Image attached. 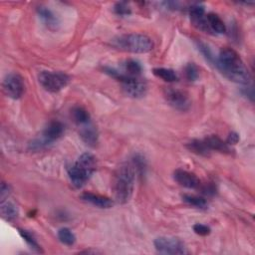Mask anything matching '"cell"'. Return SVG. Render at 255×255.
Masks as SVG:
<instances>
[{
  "label": "cell",
  "instance_id": "cell-1",
  "mask_svg": "<svg viewBox=\"0 0 255 255\" xmlns=\"http://www.w3.org/2000/svg\"><path fill=\"white\" fill-rule=\"evenodd\" d=\"M216 67L230 81L247 85L250 80V75L236 51L225 47L221 50L219 58L217 59Z\"/></svg>",
  "mask_w": 255,
  "mask_h": 255
},
{
  "label": "cell",
  "instance_id": "cell-2",
  "mask_svg": "<svg viewBox=\"0 0 255 255\" xmlns=\"http://www.w3.org/2000/svg\"><path fill=\"white\" fill-rule=\"evenodd\" d=\"M135 179L136 169L132 162H125L117 168L113 179V191L117 202L125 204L131 199Z\"/></svg>",
  "mask_w": 255,
  "mask_h": 255
},
{
  "label": "cell",
  "instance_id": "cell-3",
  "mask_svg": "<svg viewBox=\"0 0 255 255\" xmlns=\"http://www.w3.org/2000/svg\"><path fill=\"white\" fill-rule=\"evenodd\" d=\"M111 45L122 51L143 54L153 50L154 41L148 35L130 33L115 37L111 41Z\"/></svg>",
  "mask_w": 255,
  "mask_h": 255
},
{
  "label": "cell",
  "instance_id": "cell-4",
  "mask_svg": "<svg viewBox=\"0 0 255 255\" xmlns=\"http://www.w3.org/2000/svg\"><path fill=\"white\" fill-rule=\"evenodd\" d=\"M97 160L94 155L85 153L77 159V161L68 168V175L72 185L80 189L86 184L95 172Z\"/></svg>",
  "mask_w": 255,
  "mask_h": 255
},
{
  "label": "cell",
  "instance_id": "cell-5",
  "mask_svg": "<svg viewBox=\"0 0 255 255\" xmlns=\"http://www.w3.org/2000/svg\"><path fill=\"white\" fill-rule=\"evenodd\" d=\"M106 73L117 79L123 86L125 92L133 98H141L147 92V84L140 76H131L126 73H120L112 68H106Z\"/></svg>",
  "mask_w": 255,
  "mask_h": 255
},
{
  "label": "cell",
  "instance_id": "cell-6",
  "mask_svg": "<svg viewBox=\"0 0 255 255\" xmlns=\"http://www.w3.org/2000/svg\"><path fill=\"white\" fill-rule=\"evenodd\" d=\"M64 134V125L59 121H52L42 133V137L32 141L29 145L32 151H41L57 141Z\"/></svg>",
  "mask_w": 255,
  "mask_h": 255
},
{
  "label": "cell",
  "instance_id": "cell-7",
  "mask_svg": "<svg viewBox=\"0 0 255 255\" xmlns=\"http://www.w3.org/2000/svg\"><path fill=\"white\" fill-rule=\"evenodd\" d=\"M39 83L46 91L58 93L64 89L70 82V77L63 72L42 71L38 76Z\"/></svg>",
  "mask_w": 255,
  "mask_h": 255
},
{
  "label": "cell",
  "instance_id": "cell-8",
  "mask_svg": "<svg viewBox=\"0 0 255 255\" xmlns=\"http://www.w3.org/2000/svg\"><path fill=\"white\" fill-rule=\"evenodd\" d=\"M154 245L159 253L182 255L189 253L184 241L172 236H160L155 239Z\"/></svg>",
  "mask_w": 255,
  "mask_h": 255
},
{
  "label": "cell",
  "instance_id": "cell-9",
  "mask_svg": "<svg viewBox=\"0 0 255 255\" xmlns=\"http://www.w3.org/2000/svg\"><path fill=\"white\" fill-rule=\"evenodd\" d=\"M163 95L166 102L176 110L186 112L190 110L191 106V98L189 97L188 93H186L183 90H179L171 87L165 88L163 91Z\"/></svg>",
  "mask_w": 255,
  "mask_h": 255
},
{
  "label": "cell",
  "instance_id": "cell-10",
  "mask_svg": "<svg viewBox=\"0 0 255 255\" xmlns=\"http://www.w3.org/2000/svg\"><path fill=\"white\" fill-rule=\"evenodd\" d=\"M3 90L7 97L17 100L22 97L25 84L21 75L18 73H10L7 74L3 80Z\"/></svg>",
  "mask_w": 255,
  "mask_h": 255
},
{
  "label": "cell",
  "instance_id": "cell-11",
  "mask_svg": "<svg viewBox=\"0 0 255 255\" xmlns=\"http://www.w3.org/2000/svg\"><path fill=\"white\" fill-rule=\"evenodd\" d=\"M174 179L180 186L187 189L195 190L201 186L199 179L194 174L184 169H177L174 173Z\"/></svg>",
  "mask_w": 255,
  "mask_h": 255
},
{
  "label": "cell",
  "instance_id": "cell-12",
  "mask_svg": "<svg viewBox=\"0 0 255 255\" xmlns=\"http://www.w3.org/2000/svg\"><path fill=\"white\" fill-rule=\"evenodd\" d=\"M190 15H191L193 25L196 28H198L204 32H208V33L211 32V30L208 26V23H207L204 7L202 5H200V4L192 5L190 8Z\"/></svg>",
  "mask_w": 255,
  "mask_h": 255
},
{
  "label": "cell",
  "instance_id": "cell-13",
  "mask_svg": "<svg viewBox=\"0 0 255 255\" xmlns=\"http://www.w3.org/2000/svg\"><path fill=\"white\" fill-rule=\"evenodd\" d=\"M80 137L85 144L90 147H95L98 144L99 134L96 127L91 122L81 126Z\"/></svg>",
  "mask_w": 255,
  "mask_h": 255
},
{
  "label": "cell",
  "instance_id": "cell-14",
  "mask_svg": "<svg viewBox=\"0 0 255 255\" xmlns=\"http://www.w3.org/2000/svg\"><path fill=\"white\" fill-rule=\"evenodd\" d=\"M81 199H83L84 201L89 202L97 207L100 208H111L114 205V201L107 196L101 195V194H97V193H93V192H84L81 195Z\"/></svg>",
  "mask_w": 255,
  "mask_h": 255
},
{
  "label": "cell",
  "instance_id": "cell-15",
  "mask_svg": "<svg viewBox=\"0 0 255 255\" xmlns=\"http://www.w3.org/2000/svg\"><path fill=\"white\" fill-rule=\"evenodd\" d=\"M37 12L39 17L42 19L45 23V25L51 29V30H56L59 26V20L56 17V15L48 8L45 6H39L37 8Z\"/></svg>",
  "mask_w": 255,
  "mask_h": 255
},
{
  "label": "cell",
  "instance_id": "cell-16",
  "mask_svg": "<svg viewBox=\"0 0 255 255\" xmlns=\"http://www.w3.org/2000/svg\"><path fill=\"white\" fill-rule=\"evenodd\" d=\"M203 141L205 142L206 146L209 148L210 151H218L225 154L231 153V149L229 145H227L226 142H223L221 138H219L216 135H210L206 137Z\"/></svg>",
  "mask_w": 255,
  "mask_h": 255
},
{
  "label": "cell",
  "instance_id": "cell-17",
  "mask_svg": "<svg viewBox=\"0 0 255 255\" xmlns=\"http://www.w3.org/2000/svg\"><path fill=\"white\" fill-rule=\"evenodd\" d=\"M0 211H1V217L3 220L7 222H12L17 219L18 217V208L17 206L11 202V201H2L1 207H0Z\"/></svg>",
  "mask_w": 255,
  "mask_h": 255
},
{
  "label": "cell",
  "instance_id": "cell-18",
  "mask_svg": "<svg viewBox=\"0 0 255 255\" xmlns=\"http://www.w3.org/2000/svg\"><path fill=\"white\" fill-rule=\"evenodd\" d=\"M206 19H207V23H208V26L211 31H214L219 34L225 33L226 26H225L224 22L223 21V19L218 14L208 13L206 15Z\"/></svg>",
  "mask_w": 255,
  "mask_h": 255
},
{
  "label": "cell",
  "instance_id": "cell-19",
  "mask_svg": "<svg viewBox=\"0 0 255 255\" xmlns=\"http://www.w3.org/2000/svg\"><path fill=\"white\" fill-rule=\"evenodd\" d=\"M188 149L199 156H203V157H208L211 153V151L209 150V148L206 146L204 141H199V140H192L191 142H190L187 145Z\"/></svg>",
  "mask_w": 255,
  "mask_h": 255
},
{
  "label": "cell",
  "instance_id": "cell-20",
  "mask_svg": "<svg viewBox=\"0 0 255 255\" xmlns=\"http://www.w3.org/2000/svg\"><path fill=\"white\" fill-rule=\"evenodd\" d=\"M72 117L79 126H83L85 124L91 122V117H90L89 112L85 108L80 107V106L73 108Z\"/></svg>",
  "mask_w": 255,
  "mask_h": 255
},
{
  "label": "cell",
  "instance_id": "cell-21",
  "mask_svg": "<svg viewBox=\"0 0 255 255\" xmlns=\"http://www.w3.org/2000/svg\"><path fill=\"white\" fill-rule=\"evenodd\" d=\"M154 74L158 77L162 79L165 82L172 83V82H176L178 80V75L177 73L172 70V69H167V68H155L154 69Z\"/></svg>",
  "mask_w": 255,
  "mask_h": 255
},
{
  "label": "cell",
  "instance_id": "cell-22",
  "mask_svg": "<svg viewBox=\"0 0 255 255\" xmlns=\"http://www.w3.org/2000/svg\"><path fill=\"white\" fill-rule=\"evenodd\" d=\"M183 200L191 205L193 206L195 208H199V209H204L207 207V201L201 197V196H197V195H191V194H184L183 195Z\"/></svg>",
  "mask_w": 255,
  "mask_h": 255
},
{
  "label": "cell",
  "instance_id": "cell-23",
  "mask_svg": "<svg viewBox=\"0 0 255 255\" xmlns=\"http://www.w3.org/2000/svg\"><path fill=\"white\" fill-rule=\"evenodd\" d=\"M58 238L59 240L68 246H72L76 242V236L69 228H61L58 231Z\"/></svg>",
  "mask_w": 255,
  "mask_h": 255
},
{
  "label": "cell",
  "instance_id": "cell-24",
  "mask_svg": "<svg viewBox=\"0 0 255 255\" xmlns=\"http://www.w3.org/2000/svg\"><path fill=\"white\" fill-rule=\"evenodd\" d=\"M143 71L142 65L136 60H128L125 63V72L131 76H140Z\"/></svg>",
  "mask_w": 255,
  "mask_h": 255
},
{
  "label": "cell",
  "instance_id": "cell-25",
  "mask_svg": "<svg viewBox=\"0 0 255 255\" xmlns=\"http://www.w3.org/2000/svg\"><path fill=\"white\" fill-rule=\"evenodd\" d=\"M19 233L21 235V237L27 242V244L34 250H36L37 252H41V247L39 245V243L37 242L36 238L34 237V235L27 231V230H24V229H19Z\"/></svg>",
  "mask_w": 255,
  "mask_h": 255
},
{
  "label": "cell",
  "instance_id": "cell-26",
  "mask_svg": "<svg viewBox=\"0 0 255 255\" xmlns=\"http://www.w3.org/2000/svg\"><path fill=\"white\" fill-rule=\"evenodd\" d=\"M196 44H197L198 50L201 52V54L204 56V58H205L210 64L216 66L217 59H216V57L214 56V53H212V51L210 50V48H209L205 43H203V42H201V41H198Z\"/></svg>",
  "mask_w": 255,
  "mask_h": 255
},
{
  "label": "cell",
  "instance_id": "cell-27",
  "mask_svg": "<svg viewBox=\"0 0 255 255\" xmlns=\"http://www.w3.org/2000/svg\"><path fill=\"white\" fill-rule=\"evenodd\" d=\"M186 77L189 81L193 82L199 77V69L194 63H189L186 67Z\"/></svg>",
  "mask_w": 255,
  "mask_h": 255
},
{
  "label": "cell",
  "instance_id": "cell-28",
  "mask_svg": "<svg viewBox=\"0 0 255 255\" xmlns=\"http://www.w3.org/2000/svg\"><path fill=\"white\" fill-rule=\"evenodd\" d=\"M135 169H136V173H139L141 176L143 174H145V169H146V161L145 159L142 155L137 154L134 156L133 158V161H132Z\"/></svg>",
  "mask_w": 255,
  "mask_h": 255
},
{
  "label": "cell",
  "instance_id": "cell-29",
  "mask_svg": "<svg viewBox=\"0 0 255 255\" xmlns=\"http://www.w3.org/2000/svg\"><path fill=\"white\" fill-rule=\"evenodd\" d=\"M114 10H115L116 14L121 15V16L131 14V8L129 7V5H128L127 3H125V2L117 3L115 5V7H114Z\"/></svg>",
  "mask_w": 255,
  "mask_h": 255
},
{
  "label": "cell",
  "instance_id": "cell-30",
  "mask_svg": "<svg viewBox=\"0 0 255 255\" xmlns=\"http://www.w3.org/2000/svg\"><path fill=\"white\" fill-rule=\"evenodd\" d=\"M193 231L198 235L205 236L210 233V228L207 225H204L201 223H196L193 225Z\"/></svg>",
  "mask_w": 255,
  "mask_h": 255
},
{
  "label": "cell",
  "instance_id": "cell-31",
  "mask_svg": "<svg viewBox=\"0 0 255 255\" xmlns=\"http://www.w3.org/2000/svg\"><path fill=\"white\" fill-rule=\"evenodd\" d=\"M9 193H10V187L5 183H2L1 188H0V197H1V202L5 200L6 196H8Z\"/></svg>",
  "mask_w": 255,
  "mask_h": 255
},
{
  "label": "cell",
  "instance_id": "cell-32",
  "mask_svg": "<svg viewBox=\"0 0 255 255\" xmlns=\"http://www.w3.org/2000/svg\"><path fill=\"white\" fill-rule=\"evenodd\" d=\"M239 141V136L238 134H236L235 132H231L229 135H228V138L226 140V144L227 145H235L237 144Z\"/></svg>",
  "mask_w": 255,
  "mask_h": 255
}]
</instances>
